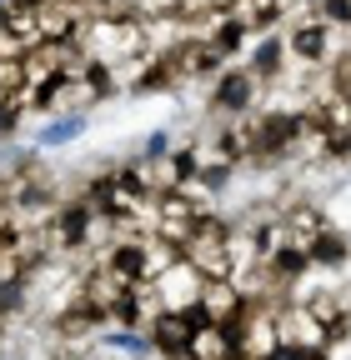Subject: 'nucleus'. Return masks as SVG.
Returning <instances> with one entry per match:
<instances>
[{
  "label": "nucleus",
  "mask_w": 351,
  "mask_h": 360,
  "mask_svg": "<svg viewBox=\"0 0 351 360\" xmlns=\"http://www.w3.org/2000/svg\"><path fill=\"white\" fill-rule=\"evenodd\" d=\"M261 90H266V85L251 75V65H231V70H221L211 80L206 105H211V115H221V120H241V115H256Z\"/></svg>",
  "instance_id": "1"
},
{
  "label": "nucleus",
  "mask_w": 351,
  "mask_h": 360,
  "mask_svg": "<svg viewBox=\"0 0 351 360\" xmlns=\"http://www.w3.org/2000/svg\"><path fill=\"white\" fill-rule=\"evenodd\" d=\"M156 285V300L166 305V310H191L196 300H201V285H206V276H201V270L181 255V260H176L171 270H166V276H156L151 281Z\"/></svg>",
  "instance_id": "3"
},
{
  "label": "nucleus",
  "mask_w": 351,
  "mask_h": 360,
  "mask_svg": "<svg viewBox=\"0 0 351 360\" xmlns=\"http://www.w3.org/2000/svg\"><path fill=\"white\" fill-rule=\"evenodd\" d=\"M196 305L206 310V321H211V326H236L241 315H246V295H241L236 281H206Z\"/></svg>",
  "instance_id": "6"
},
{
  "label": "nucleus",
  "mask_w": 351,
  "mask_h": 360,
  "mask_svg": "<svg viewBox=\"0 0 351 360\" xmlns=\"http://www.w3.org/2000/svg\"><path fill=\"white\" fill-rule=\"evenodd\" d=\"M312 265H316V270H331V276H341V270L351 265V240L336 231V225L312 240Z\"/></svg>",
  "instance_id": "9"
},
{
  "label": "nucleus",
  "mask_w": 351,
  "mask_h": 360,
  "mask_svg": "<svg viewBox=\"0 0 351 360\" xmlns=\"http://www.w3.org/2000/svg\"><path fill=\"white\" fill-rule=\"evenodd\" d=\"M0 25H6L25 51H35V45H40V0H16V6H6Z\"/></svg>",
  "instance_id": "8"
},
{
  "label": "nucleus",
  "mask_w": 351,
  "mask_h": 360,
  "mask_svg": "<svg viewBox=\"0 0 351 360\" xmlns=\"http://www.w3.org/2000/svg\"><path fill=\"white\" fill-rule=\"evenodd\" d=\"M281 220H286V240L301 245L306 255H312V240H316L321 231H331V215H326V205H316V200H286V205H281Z\"/></svg>",
  "instance_id": "5"
},
{
  "label": "nucleus",
  "mask_w": 351,
  "mask_h": 360,
  "mask_svg": "<svg viewBox=\"0 0 351 360\" xmlns=\"http://www.w3.org/2000/svg\"><path fill=\"white\" fill-rule=\"evenodd\" d=\"M251 35H261V30H271L281 15H286V6H281V0H231V6H226Z\"/></svg>",
  "instance_id": "10"
},
{
  "label": "nucleus",
  "mask_w": 351,
  "mask_h": 360,
  "mask_svg": "<svg viewBox=\"0 0 351 360\" xmlns=\"http://www.w3.org/2000/svg\"><path fill=\"white\" fill-rule=\"evenodd\" d=\"M286 51H291V60L312 65V70L331 65V56H336V25H326V20H316V15H306L301 25H291Z\"/></svg>",
  "instance_id": "2"
},
{
  "label": "nucleus",
  "mask_w": 351,
  "mask_h": 360,
  "mask_svg": "<svg viewBox=\"0 0 351 360\" xmlns=\"http://www.w3.org/2000/svg\"><path fill=\"white\" fill-rule=\"evenodd\" d=\"M191 335H196V326H191V315H186V310H161L156 321H151V330H146L151 355H161V360H186Z\"/></svg>",
  "instance_id": "4"
},
{
  "label": "nucleus",
  "mask_w": 351,
  "mask_h": 360,
  "mask_svg": "<svg viewBox=\"0 0 351 360\" xmlns=\"http://www.w3.org/2000/svg\"><path fill=\"white\" fill-rule=\"evenodd\" d=\"M286 40L281 35H266V40H256L251 51H246V65H251V75L261 80V85H276L281 80V70H286Z\"/></svg>",
  "instance_id": "7"
},
{
  "label": "nucleus",
  "mask_w": 351,
  "mask_h": 360,
  "mask_svg": "<svg viewBox=\"0 0 351 360\" xmlns=\"http://www.w3.org/2000/svg\"><path fill=\"white\" fill-rule=\"evenodd\" d=\"M246 40H251V30H246V25H241L236 15H226V20H221V30H216V35H211V45H216V56H221V60H231V56H241V51H251V45H246Z\"/></svg>",
  "instance_id": "11"
}]
</instances>
